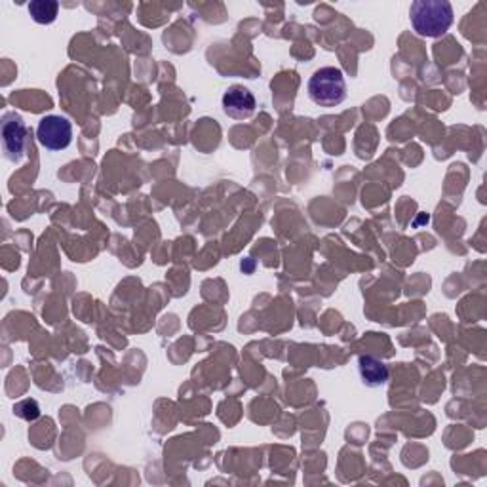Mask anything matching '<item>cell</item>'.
<instances>
[{
    "instance_id": "obj_1",
    "label": "cell",
    "mask_w": 487,
    "mask_h": 487,
    "mask_svg": "<svg viewBox=\"0 0 487 487\" xmlns=\"http://www.w3.org/2000/svg\"><path fill=\"white\" fill-rule=\"evenodd\" d=\"M409 20L419 37L438 38L453 25V6L448 0H415L409 8Z\"/></svg>"
},
{
    "instance_id": "obj_2",
    "label": "cell",
    "mask_w": 487,
    "mask_h": 487,
    "mask_svg": "<svg viewBox=\"0 0 487 487\" xmlns=\"http://www.w3.org/2000/svg\"><path fill=\"white\" fill-rule=\"evenodd\" d=\"M309 97L314 103L332 109L347 99V80L339 67H322L309 80Z\"/></svg>"
},
{
    "instance_id": "obj_3",
    "label": "cell",
    "mask_w": 487,
    "mask_h": 487,
    "mask_svg": "<svg viewBox=\"0 0 487 487\" xmlns=\"http://www.w3.org/2000/svg\"><path fill=\"white\" fill-rule=\"evenodd\" d=\"M37 137L48 151H65L73 143V124L60 114H48L38 122Z\"/></svg>"
},
{
    "instance_id": "obj_4",
    "label": "cell",
    "mask_w": 487,
    "mask_h": 487,
    "mask_svg": "<svg viewBox=\"0 0 487 487\" xmlns=\"http://www.w3.org/2000/svg\"><path fill=\"white\" fill-rule=\"evenodd\" d=\"M3 149L10 162L20 164L25 156L27 126L18 112H6L3 117Z\"/></svg>"
},
{
    "instance_id": "obj_5",
    "label": "cell",
    "mask_w": 487,
    "mask_h": 487,
    "mask_svg": "<svg viewBox=\"0 0 487 487\" xmlns=\"http://www.w3.org/2000/svg\"><path fill=\"white\" fill-rule=\"evenodd\" d=\"M255 109V95L248 88H244V86H233V88H228L223 94V111L227 117L235 120H246L253 117Z\"/></svg>"
},
{
    "instance_id": "obj_6",
    "label": "cell",
    "mask_w": 487,
    "mask_h": 487,
    "mask_svg": "<svg viewBox=\"0 0 487 487\" xmlns=\"http://www.w3.org/2000/svg\"><path fill=\"white\" fill-rule=\"evenodd\" d=\"M358 374H360V379L369 389H377V386L386 384L391 377L389 366H386L379 358L364 354L358 358Z\"/></svg>"
},
{
    "instance_id": "obj_7",
    "label": "cell",
    "mask_w": 487,
    "mask_h": 487,
    "mask_svg": "<svg viewBox=\"0 0 487 487\" xmlns=\"http://www.w3.org/2000/svg\"><path fill=\"white\" fill-rule=\"evenodd\" d=\"M57 12H60V4L55 0H33L29 4V13L31 18L40 25H50L55 21Z\"/></svg>"
},
{
    "instance_id": "obj_8",
    "label": "cell",
    "mask_w": 487,
    "mask_h": 487,
    "mask_svg": "<svg viewBox=\"0 0 487 487\" xmlns=\"http://www.w3.org/2000/svg\"><path fill=\"white\" fill-rule=\"evenodd\" d=\"M13 413H16L20 419L37 421L40 417V406L37 404V400H21V402L13 406Z\"/></svg>"
}]
</instances>
